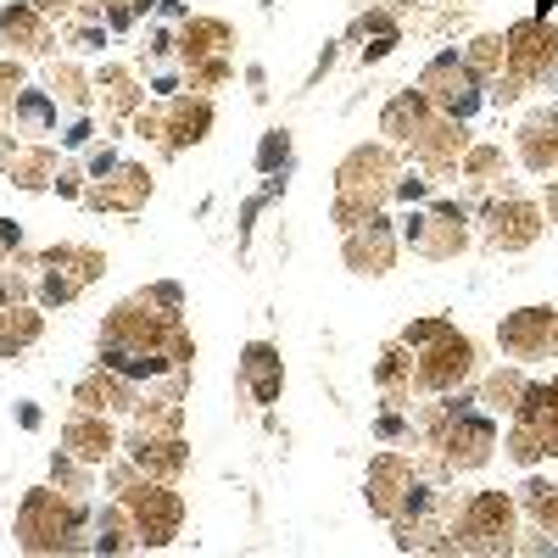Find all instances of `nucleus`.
I'll return each instance as SVG.
<instances>
[{"label":"nucleus","mask_w":558,"mask_h":558,"mask_svg":"<svg viewBox=\"0 0 558 558\" xmlns=\"http://www.w3.org/2000/svg\"><path fill=\"white\" fill-rule=\"evenodd\" d=\"M7 173L23 191H45V184H57V146H17Z\"/></svg>","instance_id":"cd10ccee"},{"label":"nucleus","mask_w":558,"mask_h":558,"mask_svg":"<svg viewBox=\"0 0 558 558\" xmlns=\"http://www.w3.org/2000/svg\"><path fill=\"white\" fill-rule=\"evenodd\" d=\"M402 347L413 352L418 391H436V397L458 391L463 375L475 368V347H470V336H458L447 318H418V324H408V330H402Z\"/></svg>","instance_id":"f03ea898"},{"label":"nucleus","mask_w":558,"mask_h":558,"mask_svg":"<svg viewBox=\"0 0 558 558\" xmlns=\"http://www.w3.org/2000/svg\"><path fill=\"white\" fill-rule=\"evenodd\" d=\"M497 347L520 363L558 357V307H520L497 324Z\"/></svg>","instance_id":"9b49d317"},{"label":"nucleus","mask_w":558,"mask_h":558,"mask_svg":"<svg viewBox=\"0 0 558 558\" xmlns=\"http://www.w3.org/2000/svg\"><path fill=\"white\" fill-rule=\"evenodd\" d=\"M229 23H218V17H184V39H179V57H184V68L191 62H207V57H223L229 51Z\"/></svg>","instance_id":"393cba45"},{"label":"nucleus","mask_w":558,"mask_h":558,"mask_svg":"<svg viewBox=\"0 0 558 558\" xmlns=\"http://www.w3.org/2000/svg\"><path fill=\"white\" fill-rule=\"evenodd\" d=\"M129 463L146 481H179V470L191 463V447H184V436H151V430H134L129 441Z\"/></svg>","instance_id":"4468645a"},{"label":"nucleus","mask_w":558,"mask_h":558,"mask_svg":"<svg viewBox=\"0 0 558 558\" xmlns=\"http://www.w3.org/2000/svg\"><path fill=\"white\" fill-rule=\"evenodd\" d=\"M357 34H363V62H380V57H391L397 45H402V28H397L386 12H368Z\"/></svg>","instance_id":"473e14b6"},{"label":"nucleus","mask_w":558,"mask_h":558,"mask_svg":"<svg viewBox=\"0 0 558 558\" xmlns=\"http://www.w3.org/2000/svg\"><path fill=\"white\" fill-rule=\"evenodd\" d=\"M12 123L23 134H57V96H45V89L28 84L17 96V107H12Z\"/></svg>","instance_id":"c85d7f7f"},{"label":"nucleus","mask_w":558,"mask_h":558,"mask_svg":"<svg viewBox=\"0 0 558 558\" xmlns=\"http://www.w3.org/2000/svg\"><path fill=\"white\" fill-rule=\"evenodd\" d=\"M542 241V207L525 196H492L486 202V246L492 252H525Z\"/></svg>","instance_id":"f8f14e48"},{"label":"nucleus","mask_w":558,"mask_h":558,"mask_svg":"<svg viewBox=\"0 0 558 558\" xmlns=\"http://www.w3.org/2000/svg\"><path fill=\"white\" fill-rule=\"evenodd\" d=\"M23 246V229L12 223V218H0V268H7L12 263V252Z\"/></svg>","instance_id":"79ce46f5"},{"label":"nucleus","mask_w":558,"mask_h":558,"mask_svg":"<svg viewBox=\"0 0 558 558\" xmlns=\"http://www.w3.org/2000/svg\"><path fill=\"white\" fill-rule=\"evenodd\" d=\"M62 441H68V452L84 458V463H107V458L118 452V436H112V425H107V413H89V408L68 413Z\"/></svg>","instance_id":"6ab92c4d"},{"label":"nucleus","mask_w":558,"mask_h":558,"mask_svg":"<svg viewBox=\"0 0 558 558\" xmlns=\"http://www.w3.org/2000/svg\"><path fill=\"white\" fill-rule=\"evenodd\" d=\"M391 257H397V235H391V223L375 213L368 223H357V229H347V263L357 268V274H391Z\"/></svg>","instance_id":"dca6fc26"},{"label":"nucleus","mask_w":558,"mask_h":558,"mask_svg":"<svg viewBox=\"0 0 558 558\" xmlns=\"http://www.w3.org/2000/svg\"><path fill=\"white\" fill-rule=\"evenodd\" d=\"M458 173L470 184H497L502 179V146H470L458 162Z\"/></svg>","instance_id":"f704fd0d"},{"label":"nucleus","mask_w":558,"mask_h":558,"mask_svg":"<svg viewBox=\"0 0 558 558\" xmlns=\"http://www.w3.org/2000/svg\"><path fill=\"white\" fill-rule=\"evenodd\" d=\"M107 257L96 246H51L39 257V302L45 307H68L89 279H101Z\"/></svg>","instance_id":"6e6552de"},{"label":"nucleus","mask_w":558,"mask_h":558,"mask_svg":"<svg viewBox=\"0 0 558 558\" xmlns=\"http://www.w3.org/2000/svg\"><path fill=\"white\" fill-rule=\"evenodd\" d=\"M436 118V107L418 96V89H397L391 107L380 112V134H386V146H413V134L425 129Z\"/></svg>","instance_id":"412c9836"},{"label":"nucleus","mask_w":558,"mask_h":558,"mask_svg":"<svg viewBox=\"0 0 558 558\" xmlns=\"http://www.w3.org/2000/svg\"><path fill=\"white\" fill-rule=\"evenodd\" d=\"M397 191V157L391 146H357L336 173V223L357 229L380 213V202Z\"/></svg>","instance_id":"7ed1b4c3"},{"label":"nucleus","mask_w":558,"mask_h":558,"mask_svg":"<svg viewBox=\"0 0 558 558\" xmlns=\"http://www.w3.org/2000/svg\"><path fill=\"white\" fill-rule=\"evenodd\" d=\"M520 397H525V380L514 375V368H497V375L481 386V408H486V413H514Z\"/></svg>","instance_id":"72a5a7b5"},{"label":"nucleus","mask_w":558,"mask_h":558,"mask_svg":"<svg viewBox=\"0 0 558 558\" xmlns=\"http://www.w3.org/2000/svg\"><path fill=\"white\" fill-rule=\"evenodd\" d=\"M207 129H213V101L207 96H173L168 112H162V151L196 146V140H207Z\"/></svg>","instance_id":"a211bd4d"},{"label":"nucleus","mask_w":558,"mask_h":558,"mask_svg":"<svg viewBox=\"0 0 558 558\" xmlns=\"http://www.w3.org/2000/svg\"><path fill=\"white\" fill-rule=\"evenodd\" d=\"M418 96H425L441 118H458V123H470L486 101V84L470 73V62H463L458 51H441L425 73H418Z\"/></svg>","instance_id":"423d86ee"},{"label":"nucleus","mask_w":558,"mask_h":558,"mask_svg":"<svg viewBox=\"0 0 558 558\" xmlns=\"http://www.w3.org/2000/svg\"><path fill=\"white\" fill-rule=\"evenodd\" d=\"M241 380L252 386V397L268 408V402H279V386H286V368H279V352L268 347V341H252L246 347V357H241Z\"/></svg>","instance_id":"b1692460"},{"label":"nucleus","mask_w":558,"mask_h":558,"mask_svg":"<svg viewBox=\"0 0 558 558\" xmlns=\"http://www.w3.org/2000/svg\"><path fill=\"white\" fill-rule=\"evenodd\" d=\"M397 196L402 202H425L430 196V179L425 173H397Z\"/></svg>","instance_id":"a19ab883"},{"label":"nucleus","mask_w":558,"mask_h":558,"mask_svg":"<svg viewBox=\"0 0 558 558\" xmlns=\"http://www.w3.org/2000/svg\"><path fill=\"white\" fill-rule=\"evenodd\" d=\"M463 151H470V129H463L458 118H430L425 129L413 134V157H418V168L425 173H452L458 162H463Z\"/></svg>","instance_id":"ddd939ff"},{"label":"nucleus","mask_w":558,"mask_h":558,"mask_svg":"<svg viewBox=\"0 0 558 558\" xmlns=\"http://www.w3.org/2000/svg\"><path fill=\"white\" fill-rule=\"evenodd\" d=\"M89 134H96V123H89V118H73V123H68V134H62V146H73V151H78V146H89Z\"/></svg>","instance_id":"37998d69"},{"label":"nucleus","mask_w":558,"mask_h":558,"mask_svg":"<svg viewBox=\"0 0 558 558\" xmlns=\"http://www.w3.org/2000/svg\"><path fill=\"white\" fill-rule=\"evenodd\" d=\"M89 525V508L68 492H28L17 508V547L23 553H73L78 531Z\"/></svg>","instance_id":"20e7f679"},{"label":"nucleus","mask_w":558,"mask_h":558,"mask_svg":"<svg viewBox=\"0 0 558 558\" xmlns=\"http://www.w3.org/2000/svg\"><path fill=\"white\" fill-rule=\"evenodd\" d=\"M463 62H470V73H475L481 84L502 78V68H508V39H502V34H481V39H470Z\"/></svg>","instance_id":"2f4dec72"},{"label":"nucleus","mask_w":558,"mask_h":558,"mask_svg":"<svg viewBox=\"0 0 558 558\" xmlns=\"http://www.w3.org/2000/svg\"><path fill=\"white\" fill-rule=\"evenodd\" d=\"M96 89H101V101H107V112L123 123V118H134L140 107H146V89L134 84V73L129 68H118V62H107L101 73H96Z\"/></svg>","instance_id":"bb28decb"},{"label":"nucleus","mask_w":558,"mask_h":558,"mask_svg":"<svg viewBox=\"0 0 558 558\" xmlns=\"http://www.w3.org/2000/svg\"><path fill=\"white\" fill-rule=\"evenodd\" d=\"M51 481H57L68 497H84V492H89V463L73 458V452H57V458H51Z\"/></svg>","instance_id":"e433bc0d"},{"label":"nucleus","mask_w":558,"mask_h":558,"mask_svg":"<svg viewBox=\"0 0 558 558\" xmlns=\"http://www.w3.org/2000/svg\"><path fill=\"white\" fill-rule=\"evenodd\" d=\"M514 425H525L536 436V447L547 458H558V375L542 386H525V397L514 402Z\"/></svg>","instance_id":"2eb2a0df"},{"label":"nucleus","mask_w":558,"mask_h":558,"mask_svg":"<svg viewBox=\"0 0 558 558\" xmlns=\"http://www.w3.org/2000/svg\"><path fill=\"white\" fill-rule=\"evenodd\" d=\"M502 39H508V68H502V73H514L525 89H531V84H542V78L558 68V28H553L547 17L514 23Z\"/></svg>","instance_id":"9d476101"},{"label":"nucleus","mask_w":558,"mask_h":558,"mask_svg":"<svg viewBox=\"0 0 558 558\" xmlns=\"http://www.w3.org/2000/svg\"><path fill=\"white\" fill-rule=\"evenodd\" d=\"M229 78V57H207V62H191V89H213Z\"/></svg>","instance_id":"ea45409f"},{"label":"nucleus","mask_w":558,"mask_h":558,"mask_svg":"<svg viewBox=\"0 0 558 558\" xmlns=\"http://www.w3.org/2000/svg\"><path fill=\"white\" fill-rule=\"evenodd\" d=\"M34 341H39V313H34V307H23V302L0 307V352L17 357V352H23V347H34Z\"/></svg>","instance_id":"c756f323"},{"label":"nucleus","mask_w":558,"mask_h":558,"mask_svg":"<svg viewBox=\"0 0 558 558\" xmlns=\"http://www.w3.org/2000/svg\"><path fill=\"white\" fill-rule=\"evenodd\" d=\"M34 7H39L45 17H78V7H73V0H34Z\"/></svg>","instance_id":"c03bdc74"},{"label":"nucleus","mask_w":558,"mask_h":558,"mask_svg":"<svg viewBox=\"0 0 558 558\" xmlns=\"http://www.w3.org/2000/svg\"><path fill=\"white\" fill-rule=\"evenodd\" d=\"M375 386H380V397H386V402H413V391H418V375H413V352H408L402 341L380 352Z\"/></svg>","instance_id":"a878e982"},{"label":"nucleus","mask_w":558,"mask_h":558,"mask_svg":"<svg viewBox=\"0 0 558 558\" xmlns=\"http://www.w3.org/2000/svg\"><path fill=\"white\" fill-rule=\"evenodd\" d=\"M118 502L129 508L140 547H168V542L179 536V525H184V502H179L173 481H140V486L129 481V486L118 492Z\"/></svg>","instance_id":"0eeeda50"},{"label":"nucleus","mask_w":558,"mask_h":558,"mask_svg":"<svg viewBox=\"0 0 558 558\" xmlns=\"http://www.w3.org/2000/svg\"><path fill=\"white\" fill-rule=\"evenodd\" d=\"M520 162L531 168V173H553L558 168V112H531L525 123H520Z\"/></svg>","instance_id":"4be33fe9"},{"label":"nucleus","mask_w":558,"mask_h":558,"mask_svg":"<svg viewBox=\"0 0 558 558\" xmlns=\"http://www.w3.org/2000/svg\"><path fill=\"white\" fill-rule=\"evenodd\" d=\"M402 241L418 252V257H458L463 246H470V229H463V207L458 202H430L425 213H413L408 229H402Z\"/></svg>","instance_id":"1a4fd4ad"},{"label":"nucleus","mask_w":558,"mask_h":558,"mask_svg":"<svg viewBox=\"0 0 558 558\" xmlns=\"http://www.w3.org/2000/svg\"><path fill=\"white\" fill-rule=\"evenodd\" d=\"M425 447H436L447 475H470V470H481V463L492 458V447H497V418L486 408H475L470 397H452L447 391V402H436L425 413Z\"/></svg>","instance_id":"f257e3e1"},{"label":"nucleus","mask_w":558,"mask_h":558,"mask_svg":"<svg viewBox=\"0 0 558 558\" xmlns=\"http://www.w3.org/2000/svg\"><path fill=\"white\" fill-rule=\"evenodd\" d=\"M0 39H7L12 51H34V57L57 51V45H51V28H45V12L34 7V0H23V7H7V12H0Z\"/></svg>","instance_id":"5701e85b"},{"label":"nucleus","mask_w":558,"mask_h":558,"mask_svg":"<svg viewBox=\"0 0 558 558\" xmlns=\"http://www.w3.org/2000/svg\"><path fill=\"white\" fill-rule=\"evenodd\" d=\"M96 553H129V547H140V536H134V520H129V508L123 502H107L101 508V520H96Z\"/></svg>","instance_id":"7c9ffc66"},{"label":"nucleus","mask_w":558,"mask_h":558,"mask_svg":"<svg viewBox=\"0 0 558 558\" xmlns=\"http://www.w3.org/2000/svg\"><path fill=\"white\" fill-rule=\"evenodd\" d=\"M96 7H101V12H107V7H129L134 17H146V12L157 7V0H96Z\"/></svg>","instance_id":"49530a36"},{"label":"nucleus","mask_w":558,"mask_h":558,"mask_svg":"<svg viewBox=\"0 0 558 558\" xmlns=\"http://www.w3.org/2000/svg\"><path fill=\"white\" fill-rule=\"evenodd\" d=\"M452 553H514V502L502 492H475L458 502Z\"/></svg>","instance_id":"39448f33"},{"label":"nucleus","mask_w":558,"mask_h":558,"mask_svg":"<svg viewBox=\"0 0 558 558\" xmlns=\"http://www.w3.org/2000/svg\"><path fill=\"white\" fill-rule=\"evenodd\" d=\"M17 425H23V430H39V408H34V402H17Z\"/></svg>","instance_id":"de8ad7c7"},{"label":"nucleus","mask_w":558,"mask_h":558,"mask_svg":"<svg viewBox=\"0 0 558 558\" xmlns=\"http://www.w3.org/2000/svg\"><path fill=\"white\" fill-rule=\"evenodd\" d=\"M112 168H118V157H112V151H89V179H107Z\"/></svg>","instance_id":"a18cd8bd"},{"label":"nucleus","mask_w":558,"mask_h":558,"mask_svg":"<svg viewBox=\"0 0 558 558\" xmlns=\"http://www.w3.org/2000/svg\"><path fill=\"white\" fill-rule=\"evenodd\" d=\"M151 196V173L134 168V162H118L107 179H96V191H89V207L101 213H140Z\"/></svg>","instance_id":"f3484780"},{"label":"nucleus","mask_w":558,"mask_h":558,"mask_svg":"<svg viewBox=\"0 0 558 558\" xmlns=\"http://www.w3.org/2000/svg\"><path fill=\"white\" fill-rule=\"evenodd\" d=\"M525 514H531L547 536H558V486L531 481V486H525Z\"/></svg>","instance_id":"c9c22d12"},{"label":"nucleus","mask_w":558,"mask_h":558,"mask_svg":"<svg viewBox=\"0 0 558 558\" xmlns=\"http://www.w3.org/2000/svg\"><path fill=\"white\" fill-rule=\"evenodd\" d=\"M134 402H140L134 380L112 375L107 363H101V368H89V375L78 380V408H89V413H134Z\"/></svg>","instance_id":"aec40b11"},{"label":"nucleus","mask_w":558,"mask_h":558,"mask_svg":"<svg viewBox=\"0 0 558 558\" xmlns=\"http://www.w3.org/2000/svg\"><path fill=\"white\" fill-rule=\"evenodd\" d=\"M51 89H57V101H68V107H84L89 101V78L78 73V68H51Z\"/></svg>","instance_id":"58836bf2"},{"label":"nucleus","mask_w":558,"mask_h":558,"mask_svg":"<svg viewBox=\"0 0 558 558\" xmlns=\"http://www.w3.org/2000/svg\"><path fill=\"white\" fill-rule=\"evenodd\" d=\"M547 7H553V0H536V17H547Z\"/></svg>","instance_id":"09e8293b"},{"label":"nucleus","mask_w":558,"mask_h":558,"mask_svg":"<svg viewBox=\"0 0 558 558\" xmlns=\"http://www.w3.org/2000/svg\"><path fill=\"white\" fill-rule=\"evenodd\" d=\"M257 168H263V173H286V168H291V134H286V129H268V134H263Z\"/></svg>","instance_id":"4c0bfd02"}]
</instances>
